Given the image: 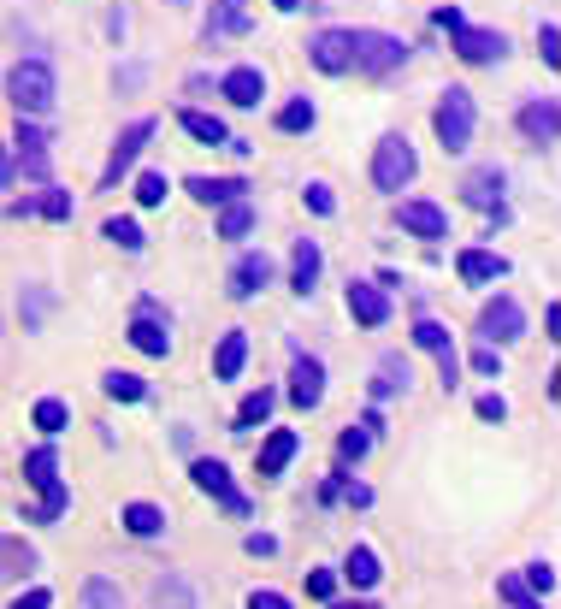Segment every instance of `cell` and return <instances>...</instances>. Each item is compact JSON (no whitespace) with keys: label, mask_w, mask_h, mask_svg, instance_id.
<instances>
[{"label":"cell","mask_w":561,"mask_h":609,"mask_svg":"<svg viewBox=\"0 0 561 609\" xmlns=\"http://www.w3.org/2000/svg\"><path fill=\"white\" fill-rule=\"evenodd\" d=\"M402 60H408V42L384 36V30H349V71H361V77H390Z\"/></svg>","instance_id":"6da1fadb"},{"label":"cell","mask_w":561,"mask_h":609,"mask_svg":"<svg viewBox=\"0 0 561 609\" xmlns=\"http://www.w3.org/2000/svg\"><path fill=\"white\" fill-rule=\"evenodd\" d=\"M24 479L42 491V503L30 509V521H42V527H48V521H60L65 503H71V491L60 485V456H54V450H30V456H24Z\"/></svg>","instance_id":"7a4b0ae2"},{"label":"cell","mask_w":561,"mask_h":609,"mask_svg":"<svg viewBox=\"0 0 561 609\" xmlns=\"http://www.w3.org/2000/svg\"><path fill=\"white\" fill-rule=\"evenodd\" d=\"M6 95L18 113H48L54 107V66L48 60H18L6 77Z\"/></svg>","instance_id":"3957f363"},{"label":"cell","mask_w":561,"mask_h":609,"mask_svg":"<svg viewBox=\"0 0 561 609\" xmlns=\"http://www.w3.org/2000/svg\"><path fill=\"white\" fill-rule=\"evenodd\" d=\"M437 142H443V154H461L473 142V95L467 89H443V101H437Z\"/></svg>","instance_id":"277c9868"},{"label":"cell","mask_w":561,"mask_h":609,"mask_svg":"<svg viewBox=\"0 0 561 609\" xmlns=\"http://www.w3.org/2000/svg\"><path fill=\"white\" fill-rule=\"evenodd\" d=\"M414 148H408V136H378V154H373V184L384 196H396L408 178H414Z\"/></svg>","instance_id":"5b68a950"},{"label":"cell","mask_w":561,"mask_h":609,"mask_svg":"<svg viewBox=\"0 0 561 609\" xmlns=\"http://www.w3.org/2000/svg\"><path fill=\"white\" fill-rule=\"evenodd\" d=\"M189 479H195L207 497H219V503H225V515H249V497H237V485H231V468H225V462L195 456V462H189Z\"/></svg>","instance_id":"8992f818"},{"label":"cell","mask_w":561,"mask_h":609,"mask_svg":"<svg viewBox=\"0 0 561 609\" xmlns=\"http://www.w3.org/2000/svg\"><path fill=\"white\" fill-rule=\"evenodd\" d=\"M520 332H526V314H520V302H508V296L485 302V314H479V338H485V343H514Z\"/></svg>","instance_id":"52a82bcc"},{"label":"cell","mask_w":561,"mask_h":609,"mask_svg":"<svg viewBox=\"0 0 561 609\" xmlns=\"http://www.w3.org/2000/svg\"><path fill=\"white\" fill-rule=\"evenodd\" d=\"M254 12L249 0H213V12H207V42L219 48V42H237V36H249Z\"/></svg>","instance_id":"ba28073f"},{"label":"cell","mask_w":561,"mask_h":609,"mask_svg":"<svg viewBox=\"0 0 561 609\" xmlns=\"http://www.w3.org/2000/svg\"><path fill=\"white\" fill-rule=\"evenodd\" d=\"M414 343H420V349H432L437 367H443V391H455V379H461V355H455V338H449L437 320H420V326H414Z\"/></svg>","instance_id":"9c48e42d"},{"label":"cell","mask_w":561,"mask_h":609,"mask_svg":"<svg viewBox=\"0 0 561 609\" xmlns=\"http://www.w3.org/2000/svg\"><path fill=\"white\" fill-rule=\"evenodd\" d=\"M148 136H154V119H136V125H125V131H119V148H113V160H107V178H101L107 190H113V184H119V178L130 172V160L148 148Z\"/></svg>","instance_id":"30bf717a"},{"label":"cell","mask_w":561,"mask_h":609,"mask_svg":"<svg viewBox=\"0 0 561 609\" xmlns=\"http://www.w3.org/2000/svg\"><path fill=\"white\" fill-rule=\"evenodd\" d=\"M455 54L467 60V66H491V60H502L508 54V42H502V30H455Z\"/></svg>","instance_id":"8fae6325"},{"label":"cell","mask_w":561,"mask_h":609,"mask_svg":"<svg viewBox=\"0 0 561 609\" xmlns=\"http://www.w3.org/2000/svg\"><path fill=\"white\" fill-rule=\"evenodd\" d=\"M396 225H402V231H414L420 243H437V237L449 231V219H443V207H437V202H402V207H396Z\"/></svg>","instance_id":"7c38bea8"},{"label":"cell","mask_w":561,"mask_h":609,"mask_svg":"<svg viewBox=\"0 0 561 609\" xmlns=\"http://www.w3.org/2000/svg\"><path fill=\"white\" fill-rule=\"evenodd\" d=\"M18 154H24V172H30V184H48V131L42 125H30V119H18Z\"/></svg>","instance_id":"4fadbf2b"},{"label":"cell","mask_w":561,"mask_h":609,"mask_svg":"<svg viewBox=\"0 0 561 609\" xmlns=\"http://www.w3.org/2000/svg\"><path fill=\"white\" fill-rule=\"evenodd\" d=\"M349 314H355L361 326H390V296H384L378 284H367V278H355V284H349Z\"/></svg>","instance_id":"5bb4252c"},{"label":"cell","mask_w":561,"mask_h":609,"mask_svg":"<svg viewBox=\"0 0 561 609\" xmlns=\"http://www.w3.org/2000/svg\"><path fill=\"white\" fill-rule=\"evenodd\" d=\"M556 125H561V113H556V101H550V95H544V101H526V107H520V136H526V142L550 148V142H556Z\"/></svg>","instance_id":"9a60e30c"},{"label":"cell","mask_w":561,"mask_h":609,"mask_svg":"<svg viewBox=\"0 0 561 609\" xmlns=\"http://www.w3.org/2000/svg\"><path fill=\"white\" fill-rule=\"evenodd\" d=\"M189 184V196H195V202H219V207H231V202H249V184H243V178H184Z\"/></svg>","instance_id":"2e32d148"},{"label":"cell","mask_w":561,"mask_h":609,"mask_svg":"<svg viewBox=\"0 0 561 609\" xmlns=\"http://www.w3.org/2000/svg\"><path fill=\"white\" fill-rule=\"evenodd\" d=\"M308 54H313V66L331 71V77H337V71H349V30H319Z\"/></svg>","instance_id":"e0dca14e"},{"label":"cell","mask_w":561,"mask_h":609,"mask_svg":"<svg viewBox=\"0 0 561 609\" xmlns=\"http://www.w3.org/2000/svg\"><path fill=\"white\" fill-rule=\"evenodd\" d=\"M130 343H136L142 355H166V349H172V332L154 320V302H142V314L130 320Z\"/></svg>","instance_id":"ac0fdd59"},{"label":"cell","mask_w":561,"mask_h":609,"mask_svg":"<svg viewBox=\"0 0 561 609\" xmlns=\"http://www.w3.org/2000/svg\"><path fill=\"white\" fill-rule=\"evenodd\" d=\"M319 397H325V367H319V361H296V373H290V403L319 408Z\"/></svg>","instance_id":"d6986e66"},{"label":"cell","mask_w":561,"mask_h":609,"mask_svg":"<svg viewBox=\"0 0 561 609\" xmlns=\"http://www.w3.org/2000/svg\"><path fill=\"white\" fill-rule=\"evenodd\" d=\"M455 272H461V284H491V278H502V272H508V261H502V255H491V249H467V255L455 261Z\"/></svg>","instance_id":"ffe728a7"},{"label":"cell","mask_w":561,"mask_h":609,"mask_svg":"<svg viewBox=\"0 0 561 609\" xmlns=\"http://www.w3.org/2000/svg\"><path fill=\"white\" fill-rule=\"evenodd\" d=\"M260 95H266V77L254 66H237L225 77V101H231V107H260Z\"/></svg>","instance_id":"44dd1931"},{"label":"cell","mask_w":561,"mask_h":609,"mask_svg":"<svg viewBox=\"0 0 561 609\" xmlns=\"http://www.w3.org/2000/svg\"><path fill=\"white\" fill-rule=\"evenodd\" d=\"M461 196H467L473 207H502V172L497 166H479V172L461 184Z\"/></svg>","instance_id":"7402d4cb"},{"label":"cell","mask_w":561,"mask_h":609,"mask_svg":"<svg viewBox=\"0 0 561 609\" xmlns=\"http://www.w3.org/2000/svg\"><path fill=\"white\" fill-rule=\"evenodd\" d=\"M243 355H249V338L243 332H225L219 349H213V379H237L243 373Z\"/></svg>","instance_id":"603a6c76"},{"label":"cell","mask_w":561,"mask_h":609,"mask_svg":"<svg viewBox=\"0 0 561 609\" xmlns=\"http://www.w3.org/2000/svg\"><path fill=\"white\" fill-rule=\"evenodd\" d=\"M266 278H272V261H266V255H243L237 272H231V296H254V290H266Z\"/></svg>","instance_id":"cb8c5ba5"},{"label":"cell","mask_w":561,"mask_h":609,"mask_svg":"<svg viewBox=\"0 0 561 609\" xmlns=\"http://www.w3.org/2000/svg\"><path fill=\"white\" fill-rule=\"evenodd\" d=\"M290 456H296V432H272L266 444H260V474H284L290 468Z\"/></svg>","instance_id":"d4e9b609"},{"label":"cell","mask_w":561,"mask_h":609,"mask_svg":"<svg viewBox=\"0 0 561 609\" xmlns=\"http://www.w3.org/2000/svg\"><path fill=\"white\" fill-rule=\"evenodd\" d=\"M178 125H184L195 142H207V148H225V142H231V131H225L219 119H207V113H195V107H184V113H178Z\"/></svg>","instance_id":"484cf974"},{"label":"cell","mask_w":561,"mask_h":609,"mask_svg":"<svg viewBox=\"0 0 561 609\" xmlns=\"http://www.w3.org/2000/svg\"><path fill=\"white\" fill-rule=\"evenodd\" d=\"M154 609H195V586H189L184 574H166L154 586Z\"/></svg>","instance_id":"4316f807"},{"label":"cell","mask_w":561,"mask_h":609,"mask_svg":"<svg viewBox=\"0 0 561 609\" xmlns=\"http://www.w3.org/2000/svg\"><path fill=\"white\" fill-rule=\"evenodd\" d=\"M125 527L136 533V539H154V533H166V509H154V503H130Z\"/></svg>","instance_id":"83f0119b"},{"label":"cell","mask_w":561,"mask_h":609,"mask_svg":"<svg viewBox=\"0 0 561 609\" xmlns=\"http://www.w3.org/2000/svg\"><path fill=\"white\" fill-rule=\"evenodd\" d=\"M290 267H296V278H290V284H296V290H302V296H308L313 284H319V249H313L308 237H302V243H296V255H290Z\"/></svg>","instance_id":"f1b7e54d"},{"label":"cell","mask_w":561,"mask_h":609,"mask_svg":"<svg viewBox=\"0 0 561 609\" xmlns=\"http://www.w3.org/2000/svg\"><path fill=\"white\" fill-rule=\"evenodd\" d=\"M249 231H254V207L249 202H231L225 213H219V237H225V243H237V237H249Z\"/></svg>","instance_id":"f546056e"},{"label":"cell","mask_w":561,"mask_h":609,"mask_svg":"<svg viewBox=\"0 0 561 609\" xmlns=\"http://www.w3.org/2000/svg\"><path fill=\"white\" fill-rule=\"evenodd\" d=\"M77 609H125V592H119L113 580H89L83 598H77Z\"/></svg>","instance_id":"4dcf8cb0"},{"label":"cell","mask_w":561,"mask_h":609,"mask_svg":"<svg viewBox=\"0 0 561 609\" xmlns=\"http://www.w3.org/2000/svg\"><path fill=\"white\" fill-rule=\"evenodd\" d=\"M36 568V550L30 544H18V539H0V574L12 580V574H30Z\"/></svg>","instance_id":"1f68e13d"},{"label":"cell","mask_w":561,"mask_h":609,"mask_svg":"<svg viewBox=\"0 0 561 609\" xmlns=\"http://www.w3.org/2000/svg\"><path fill=\"white\" fill-rule=\"evenodd\" d=\"M272 403H278V391H266V385H260V391H249V397H243V408H237V420H231V426H260V420L272 414Z\"/></svg>","instance_id":"d6a6232c"},{"label":"cell","mask_w":561,"mask_h":609,"mask_svg":"<svg viewBox=\"0 0 561 609\" xmlns=\"http://www.w3.org/2000/svg\"><path fill=\"white\" fill-rule=\"evenodd\" d=\"M101 391H107L113 403H142V397H148V385H142L136 373H107V379H101Z\"/></svg>","instance_id":"836d02e7"},{"label":"cell","mask_w":561,"mask_h":609,"mask_svg":"<svg viewBox=\"0 0 561 609\" xmlns=\"http://www.w3.org/2000/svg\"><path fill=\"white\" fill-rule=\"evenodd\" d=\"M343 574H349V586H378V556L373 550H349V562H343Z\"/></svg>","instance_id":"e575fe53"},{"label":"cell","mask_w":561,"mask_h":609,"mask_svg":"<svg viewBox=\"0 0 561 609\" xmlns=\"http://www.w3.org/2000/svg\"><path fill=\"white\" fill-rule=\"evenodd\" d=\"M378 397H390V391H408V361H396V355H384L378 361V379H373Z\"/></svg>","instance_id":"d590c367"},{"label":"cell","mask_w":561,"mask_h":609,"mask_svg":"<svg viewBox=\"0 0 561 609\" xmlns=\"http://www.w3.org/2000/svg\"><path fill=\"white\" fill-rule=\"evenodd\" d=\"M36 426H42V432H65V426H71V414H65L60 397H42V403H36Z\"/></svg>","instance_id":"8d00e7d4"},{"label":"cell","mask_w":561,"mask_h":609,"mask_svg":"<svg viewBox=\"0 0 561 609\" xmlns=\"http://www.w3.org/2000/svg\"><path fill=\"white\" fill-rule=\"evenodd\" d=\"M136 202H142V207L166 202V172H142V178H136Z\"/></svg>","instance_id":"74e56055"},{"label":"cell","mask_w":561,"mask_h":609,"mask_svg":"<svg viewBox=\"0 0 561 609\" xmlns=\"http://www.w3.org/2000/svg\"><path fill=\"white\" fill-rule=\"evenodd\" d=\"M101 231H107L119 249H142V225H136V219H107Z\"/></svg>","instance_id":"f35d334b"},{"label":"cell","mask_w":561,"mask_h":609,"mask_svg":"<svg viewBox=\"0 0 561 609\" xmlns=\"http://www.w3.org/2000/svg\"><path fill=\"white\" fill-rule=\"evenodd\" d=\"M278 125H284V131H313V101H290V107L278 113Z\"/></svg>","instance_id":"ab89813d"},{"label":"cell","mask_w":561,"mask_h":609,"mask_svg":"<svg viewBox=\"0 0 561 609\" xmlns=\"http://www.w3.org/2000/svg\"><path fill=\"white\" fill-rule=\"evenodd\" d=\"M497 592H502V598H508L514 609H538V604H532V586H526V580H514V574H502Z\"/></svg>","instance_id":"60d3db41"},{"label":"cell","mask_w":561,"mask_h":609,"mask_svg":"<svg viewBox=\"0 0 561 609\" xmlns=\"http://www.w3.org/2000/svg\"><path fill=\"white\" fill-rule=\"evenodd\" d=\"M367 444H373V438H367V432H355V426H349V432H343V438H337V456H343V462H361V456H367Z\"/></svg>","instance_id":"b9f144b4"},{"label":"cell","mask_w":561,"mask_h":609,"mask_svg":"<svg viewBox=\"0 0 561 609\" xmlns=\"http://www.w3.org/2000/svg\"><path fill=\"white\" fill-rule=\"evenodd\" d=\"M308 598H325V604L337 598V574H331V568H313L308 574Z\"/></svg>","instance_id":"7bdbcfd3"},{"label":"cell","mask_w":561,"mask_h":609,"mask_svg":"<svg viewBox=\"0 0 561 609\" xmlns=\"http://www.w3.org/2000/svg\"><path fill=\"white\" fill-rule=\"evenodd\" d=\"M526 586H532V592H556V568H550V562H532V568H526Z\"/></svg>","instance_id":"ee69618b"},{"label":"cell","mask_w":561,"mask_h":609,"mask_svg":"<svg viewBox=\"0 0 561 609\" xmlns=\"http://www.w3.org/2000/svg\"><path fill=\"white\" fill-rule=\"evenodd\" d=\"M538 48H544V66H561V30H556V24H544Z\"/></svg>","instance_id":"f6af8a7d"},{"label":"cell","mask_w":561,"mask_h":609,"mask_svg":"<svg viewBox=\"0 0 561 609\" xmlns=\"http://www.w3.org/2000/svg\"><path fill=\"white\" fill-rule=\"evenodd\" d=\"M42 213H48V219H71V196H65V190H48V196H42Z\"/></svg>","instance_id":"bcb514c9"},{"label":"cell","mask_w":561,"mask_h":609,"mask_svg":"<svg viewBox=\"0 0 561 609\" xmlns=\"http://www.w3.org/2000/svg\"><path fill=\"white\" fill-rule=\"evenodd\" d=\"M479 420H491V426H497V420H508V403H502L497 391H491V397H479Z\"/></svg>","instance_id":"7dc6e473"},{"label":"cell","mask_w":561,"mask_h":609,"mask_svg":"<svg viewBox=\"0 0 561 609\" xmlns=\"http://www.w3.org/2000/svg\"><path fill=\"white\" fill-rule=\"evenodd\" d=\"M473 373H491V379L502 373V361H497V349H491V343H485V349L473 355Z\"/></svg>","instance_id":"c3c4849f"},{"label":"cell","mask_w":561,"mask_h":609,"mask_svg":"<svg viewBox=\"0 0 561 609\" xmlns=\"http://www.w3.org/2000/svg\"><path fill=\"white\" fill-rule=\"evenodd\" d=\"M308 207H313V213H331V207H337V196H331L325 184H308Z\"/></svg>","instance_id":"681fc988"},{"label":"cell","mask_w":561,"mask_h":609,"mask_svg":"<svg viewBox=\"0 0 561 609\" xmlns=\"http://www.w3.org/2000/svg\"><path fill=\"white\" fill-rule=\"evenodd\" d=\"M337 491H343V497H349V503H355V509H367V503H373V491H367V485H355V479H343V485H337Z\"/></svg>","instance_id":"f907efd6"},{"label":"cell","mask_w":561,"mask_h":609,"mask_svg":"<svg viewBox=\"0 0 561 609\" xmlns=\"http://www.w3.org/2000/svg\"><path fill=\"white\" fill-rule=\"evenodd\" d=\"M12 609H54V592H42V586H36V592H24Z\"/></svg>","instance_id":"816d5d0a"},{"label":"cell","mask_w":561,"mask_h":609,"mask_svg":"<svg viewBox=\"0 0 561 609\" xmlns=\"http://www.w3.org/2000/svg\"><path fill=\"white\" fill-rule=\"evenodd\" d=\"M272 550H278L272 533H249V556H272Z\"/></svg>","instance_id":"f5cc1de1"},{"label":"cell","mask_w":561,"mask_h":609,"mask_svg":"<svg viewBox=\"0 0 561 609\" xmlns=\"http://www.w3.org/2000/svg\"><path fill=\"white\" fill-rule=\"evenodd\" d=\"M249 609H290L278 592H249Z\"/></svg>","instance_id":"db71d44e"},{"label":"cell","mask_w":561,"mask_h":609,"mask_svg":"<svg viewBox=\"0 0 561 609\" xmlns=\"http://www.w3.org/2000/svg\"><path fill=\"white\" fill-rule=\"evenodd\" d=\"M437 24H443V30H449V36H455V30H461V24H467V18H461V12H455V6H437Z\"/></svg>","instance_id":"11a10c76"},{"label":"cell","mask_w":561,"mask_h":609,"mask_svg":"<svg viewBox=\"0 0 561 609\" xmlns=\"http://www.w3.org/2000/svg\"><path fill=\"white\" fill-rule=\"evenodd\" d=\"M6 184H12V154L0 148V190H6Z\"/></svg>","instance_id":"9f6ffc18"},{"label":"cell","mask_w":561,"mask_h":609,"mask_svg":"<svg viewBox=\"0 0 561 609\" xmlns=\"http://www.w3.org/2000/svg\"><path fill=\"white\" fill-rule=\"evenodd\" d=\"M331 609H378L373 598H343V604H331Z\"/></svg>","instance_id":"6f0895ef"},{"label":"cell","mask_w":561,"mask_h":609,"mask_svg":"<svg viewBox=\"0 0 561 609\" xmlns=\"http://www.w3.org/2000/svg\"><path fill=\"white\" fill-rule=\"evenodd\" d=\"M272 6H278V12H296V6H302V0H272Z\"/></svg>","instance_id":"680465c9"}]
</instances>
